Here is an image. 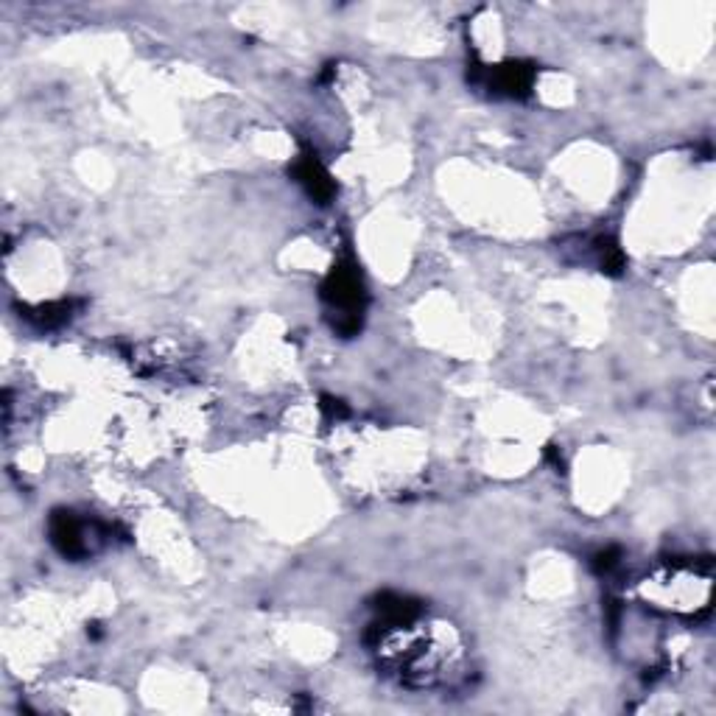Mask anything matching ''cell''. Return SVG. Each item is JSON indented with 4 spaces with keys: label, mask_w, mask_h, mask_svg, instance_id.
Masks as SVG:
<instances>
[{
    "label": "cell",
    "mask_w": 716,
    "mask_h": 716,
    "mask_svg": "<svg viewBox=\"0 0 716 716\" xmlns=\"http://www.w3.org/2000/svg\"><path fill=\"white\" fill-rule=\"evenodd\" d=\"M325 297L341 308V314L348 316H356V308H358V300H361V286H358V278L353 275L350 269H336L328 286H325Z\"/></svg>",
    "instance_id": "1"
},
{
    "label": "cell",
    "mask_w": 716,
    "mask_h": 716,
    "mask_svg": "<svg viewBox=\"0 0 716 716\" xmlns=\"http://www.w3.org/2000/svg\"><path fill=\"white\" fill-rule=\"evenodd\" d=\"M300 180L308 185V190L316 196V199H328L331 190H333L328 174H325V171L319 168L314 160H305V163H303V168H300Z\"/></svg>",
    "instance_id": "2"
}]
</instances>
